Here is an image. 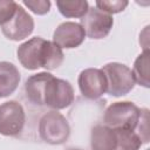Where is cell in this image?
Instances as JSON below:
<instances>
[{"label": "cell", "mask_w": 150, "mask_h": 150, "mask_svg": "<svg viewBox=\"0 0 150 150\" xmlns=\"http://www.w3.org/2000/svg\"><path fill=\"white\" fill-rule=\"evenodd\" d=\"M141 118V109L132 102L122 101L110 104L103 114V124L112 129L135 130Z\"/></svg>", "instance_id": "6da1fadb"}, {"label": "cell", "mask_w": 150, "mask_h": 150, "mask_svg": "<svg viewBox=\"0 0 150 150\" xmlns=\"http://www.w3.org/2000/svg\"><path fill=\"white\" fill-rule=\"evenodd\" d=\"M101 70L103 71L107 81L105 93L111 96L118 97L127 95L136 84L131 69L123 63L110 62L103 66Z\"/></svg>", "instance_id": "7a4b0ae2"}, {"label": "cell", "mask_w": 150, "mask_h": 150, "mask_svg": "<svg viewBox=\"0 0 150 150\" xmlns=\"http://www.w3.org/2000/svg\"><path fill=\"white\" fill-rule=\"evenodd\" d=\"M39 135L48 144H62L70 135V127L62 114L57 110H52L40 118Z\"/></svg>", "instance_id": "3957f363"}, {"label": "cell", "mask_w": 150, "mask_h": 150, "mask_svg": "<svg viewBox=\"0 0 150 150\" xmlns=\"http://www.w3.org/2000/svg\"><path fill=\"white\" fill-rule=\"evenodd\" d=\"M73 86L62 79L52 75L43 90V105H47L54 110H60L69 107L74 101Z\"/></svg>", "instance_id": "277c9868"}, {"label": "cell", "mask_w": 150, "mask_h": 150, "mask_svg": "<svg viewBox=\"0 0 150 150\" xmlns=\"http://www.w3.org/2000/svg\"><path fill=\"white\" fill-rule=\"evenodd\" d=\"M26 115L23 107L16 101L0 104V134L4 136L19 135L25 125Z\"/></svg>", "instance_id": "5b68a950"}, {"label": "cell", "mask_w": 150, "mask_h": 150, "mask_svg": "<svg viewBox=\"0 0 150 150\" xmlns=\"http://www.w3.org/2000/svg\"><path fill=\"white\" fill-rule=\"evenodd\" d=\"M80 25L82 26L86 36L100 40L110 33L114 26V19L110 14H107L96 7H89L84 16L81 18Z\"/></svg>", "instance_id": "8992f818"}, {"label": "cell", "mask_w": 150, "mask_h": 150, "mask_svg": "<svg viewBox=\"0 0 150 150\" xmlns=\"http://www.w3.org/2000/svg\"><path fill=\"white\" fill-rule=\"evenodd\" d=\"M33 30L34 20L20 4H18L14 15L1 26L2 34L13 41H20L28 38Z\"/></svg>", "instance_id": "52a82bcc"}, {"label": "cell", "mask_w": 150, "mask_h": 150, "mask_svg": "<svg viewBox=\"0 0 150 150\" xmlns=\"http://www.w3.org/2000/svg\"><path fill=\"white\" fill-rule=\"evenodd\" d=\"M81 94L89 100L100 98L107 90V81L103 71L97 68H87L82 70L77 79Z\"/></svg>", "instance_id": "ba28073f"}, {"label": "cell", "mask_w": 150, "mask_h": 150, "mask_svg": "<svg viewBox=\"0 0 150 150\" xmlns=\"http://www.w3.org/2000/svg\"><path fill=\"white\" fill-rule=\"evenodd\" d=\"M86 39L82 26L77 22L66 21L60 23L53 34V42L60 48L71 49L81 46Z\"/></svg>", "instance_id": "9c48e42d"}, {"label": "cell", "mask_w": 150, "mask_h": 150, "mask_svg": "<svg viewBox=\"0 0 150 150\" xmlns=\"http://www.w3.org/2000/svg\"><path fill=\"white\" fill-rule=\"evenodd\" d=\"M45 39L35 36L21 43L16 49L18 60L28 70H36L41 67V50Z\"/></svg>", "instance_id": "30bf717a"}, {"label": "cell", "mask_w": 150, "mask_h": 150, "mask_svg": "<svg viewBox=\"0 0 150 150\" xmlns=\"http://www.w3.org/2000/svg\"><path fill=\"white\" fill-rule=\"evenodd\" d=\"M20 82L19 69L8 61H0V97L13 94Z\"/></svg>", "instance_id": "8fae6325"}, {"label": "cell", "mask_w": 150, "mask_h": 150, "mask_svg": "<svg viewBox=\"0 0 150 150\" xmlns=\"http://www.w3.org/2000/svg\"><path fill=\"white\" fill-rule=\"evenodd\" d=\"M91 150H115L116 134L112 128L104 124H97L90 132Z\"/></svg>", "instance_id": "7c38bea8"}, {"label": "cell", "mask_w": 150, "mask_h": 150, "mask_svg": "<svg viewBox=\"0 0 150 150\" xmlns=\"http://www.w3.org/2000/svg\"><path fill=\"white\" fill-rule=\"evenodd\" d=\"M50 76H52L50 73L41 71L29 76L26 80V83H25L26 96L32 103L36 105H43V90Z\"/></svg>", "instance_id": "4fadbf2b"}, {"label": "cell", "mask_w": 150, "mask_h": 150, "mask_svg": "<svg viewBox=\"0 0 150 150\" xmlns=\"http://www.w3.org/2000/svg\"><path fill=\"white\" fill-rule=\"evenodd\" d=\"M63 59L64 55L62 48H60L53 41L45 40L41 50V67L46 70H54L62 64Z\"/></svg>", "instance_id": "5bb4252c"}, {"label": "cell", "mask_w": 150, "mask_h": 150, "mask_svg": "<svg viewBox=\"0 0 150 150\" xmlns=\"http://www.w3.org/2000/svg\"><path fill=\"white\" fill-rule=\"evenodd\" d=\"M149 49H144L143 53H141L135 62L132 68V75L135 79V82L144 88L150 87V80H149Z\"/></svg>", "instance_id": "9a60e30c"}, {"label": "cell", "mask_w": 150, "mask_h": 150, "mask_svg": "<svg viewBox=\"0 0 150 150\" xmlns=\"http://www.w3.org/2000/svg\"><path fill=\"white\" fill-rule=\"evenodd\" d=\"M116 134L115 150H139L142 139L135 130L129 129H114Z\"/></svg>", "instance_id": "2e32d148"}, {"label": "cell", "mask_w": 150, "mask_h": 150, "mask_svg": "<svg viewBox=\"0 0 150 150\" xmlns=\"http://www.w3.org/2000/svg\"><path fill=\"white\" fill-rule=\"evenodd\" d=\"M56 7L64 18H83L88 12L89 5L86 0L56 1Z\"/></svg>", "instance_id": "e0dca14e"}, {"label": "cell", "mask_w": 150, "mask_h": 150, "mask_svg": "<svg viewBox=\"0 0 150 150\" xmlns=\"http://www.w3.org/2000/svg\"><path fill=\"white\" fill-rule=\"evenodd\" d=\"M128 4L129 2L125 0H98L95 2V6L100 11L111 15V14L124 11Z\"/></svg>", "instance_id": "ac0fdd59"}, {"label": "cell", "mask_w": 150, "mask_h": 150, "mask_svg": "<svg viewBox=\"0 0 150 150\" xmlns=\"http://www.w3.org/2000/svg\"><path fill=\"white\" fill-rule=\"evenodd\" d=\"M18 2L12 0H0V26L6 23L15 13Z\"/></svg>", "instance_id": "d6986e66"}, {"label": "cell", "mask_w": 150, "mask_h": 150, "mask_svg": "<svg viewBox=\"0 0 150 150\" xmlns=\"http://www.w3.org/2000/svg\"><path fill=\"white\" fill-rule=\"evenodd\" d=\"M22 4L38 15L47 14L50 9V1L48 0H23Z\"/></svg>", "instance_id": "ffe728a7"}, {"label": "cell", "mask_w": 150, "mask_h": 150, "mask_svg": "<svg viewBox=\"0 0 150 150\" xmlns=\"http://www.w3.org/2000/svg\"><path fill=\"white\" fill-rule=\"evenodd\" d=\"M148 109H141V118L136 128V132L142 139V143H148L149 142V127H148V121H149V114Z\"/></svg>", "instance_id": "44dd1931"}, {"label": "cell", "mask_w": 150, "mask_h": 150, "mask_svg": "<svg viewBox=\"0 0 150 150\" xmlns=\"http://www.w3.org/2000/svg\"><path fill=\"white\" fill-rule=\"evenodd\" d=\"M67 150H81V149H76V148H69V149H67Z\"/></svg>", "instance_id": "7402d4cb"}]
</instances>
